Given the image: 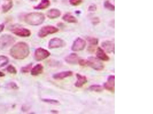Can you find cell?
Listing matches in <instances>:
<instances>
[{"label":"cell","instance_id":"1","mask_svg":"<svg viewBox=\"0 0 153 114\" xmlns=\"http://www.w3.org/2000/svg\"><path fill=\"white\" fill-rule=\"evenodd\" d=\"M30 51L29 45L24 42H18L10 50L11 57L17 60H22L29 56Z\"/></svg>","mask_w":153,"mask_h":114},{"label":"cell","instance_id":"2","mask_svg":"<svg viewBox=\"0 0 153 114\" xmlns=\"http://www.w3.org/2000/svg\"><path fill=\"white\" fill-rule=\"evenodd\" d=\"M25 20L26 23L29 25H38L43 23L45 20V16L40 13H31L26 15Z\"/></svg>","mask_w":153,"mask_h":114},{"label":"cell","instance_id":"3","mask_svg":"<svg viewBox=\"0 0 153 114\" xmlns=\"http://www.w3.org/2000/svg\"><path fill=\"white\" fill-rule=\"evenodd\" d=\"M87 66L97 71H101L104 68L103 63L98 58L93 56H91L86 60V66Z\"/></svg>","mask_w":153,"mask_h":114},{"label":"cell","instance_id":"4","mask_svg":"<svg viewBox=\"0 0 153 114\" xmlns=\"http://www.w3.org/2000/svg\"><path fill=\"white\" fill-rule=\"evenodd\" d=\"M15 42V38L10 35L5 34L0 37V50L4 49L12 45Z\"/></svg>","mask_w":153,"mask_h":114},{"label":"cell","instance_id":"5","mask_svg":"<svg viewBox=\"0 0 153 114\" xmlns=\"http://www.w3.org/2000/svg\"><path fill=\"white\" fill-rule=\"evenodd\" d=\"M59 29L55 26L47 25L41 28L38 33V36L43 38L50 34H55L58 32Z\"/></svg>","mask_w":153,"mask_h":114},{"label":"cell","instance_id":"6","mask_svg":"<svg viewBox=\"0 0 153 114\" xmlns=\"http://www.w3.org/2000/svg\"><path fill=\"white\" fill-rule=\"evenodd\" d=\"M51 53L47 50L43 48H39L36 50L34 53V57L36 61H43L49 57Z\"/></svg>","mask_w":153,"mask_h":114},{"label":"cell","instance_id":"7","mask_svg":"<svg viewBox=\"0 0 153 114\" xmlns=\"http://www.w3.org/2000/svg\"><path fill=\"white\" fill-rule=\"evenodd\" d=\"M11 31L15 35L22 38L29 37L31 35L30 30L28 29L24 28L14 27L11 28Z\"/></svg>","mask_w":153,"mask_h":114},{"label":"cell","instance_id":"8","mask_svg":"<svg viewBox=\"0 0 153 114\" xmlns=\"http://www.w3.org/2000/svg\"><path fill=\"white\" fill-rule=\"evenodd\" d=\"M86 45L85 41L82 38H78L73 42L71 50L73 52H79L84 50Z\"/></svg>","mask_w":153,"mask_h":114},{"label":"cell","instance_id":"9","mask_svg":"<svg viewBox=\"0 0 153 114\" xmlns=\"http://www.w3.org/2000/svg\"><path fill=\"white\" fill-rule=\"evenodd\" d=\"M65 44V42L61 38H54L50 40L49 43L48 47L50 49L60 48L64 47Z\"/></svg>","mask_w":153,"mask_h":114},{"label":"cell","instance_id":"10","mask_svg":"<svg viewBox=\"0 0 153 114\" xmlns=\"http://www.w3.org/2000/svg\"><path fill=\"white\" fill-rule=\"evenodd\" d=\"M115 85V76L114 75H110L108 78L107 81L104 84V87L106 90L114 93Z\"/></svg>","mask_w":153,"mask_h":114},{"label":"cell","instance_id":"11","mask_svg":"<svg viewBox=\"0 0 153 114\" xmlns=\"http://www.w3.org/2000/svg\"><path fill=\"white\" fill-rule=\"evenodd\" d=\"M102 47L108 53H114V43L113 42L105 41L102 43Z\"/></svg>","mask_w":153,"mask_h":114},{"label":"cell","instance_id":"12","mask_svg":"<svg viewBox=\"0 0 153 114\" xmlns=\"http://www.w3.org/2000/svg\"><path fill=\"white\" fill-rule=\"evenodd\" d=\"M73 75V72L71 71H65L54 74L52 76L55 80H62L65 78L71 76Z\"/></svg>","mask_w":153,"mask_h":114},{"label":"cell","instance_id":"13","mask_svg":"<svg viewBox=\"0 0 153 114\" xmlns=\"http://www.w3.org/2000/svg\"><path fill=\"white\" fill-rule=\"evenodd\" d=\"M79 59L78 55L75 53L70 54L65 59V62L70 64H76L78 63Z\"/></svg>","mask_w":153,"mask_h":114},{"label":"cell","instance_id":"14","mask_svg":"<svg viewBox=\"0 0 153 114\" xmlns=\"http://www.w3.org/2000/svg\"><path fill=\"white\" fill-rule=\"evenodd\" d=\"M96 56L97 58L101 61H107L110 60V57L107 55L105 51L100 47L96 50Z\"/></svg>","mask_w":153,"mask_h":114},{"label":"cell","instance_id":"15","mask_svg":"<svg viewBox=\"0 0 153 114\" xmlns=\"http://www.w3.org/2000/svg\"><path fill=\"white\" fill-rule=\"evenodd\" d=\"M76 77L77 80L75 83V86L77 88H81L87 83V79L86 76L77 74Z\"/></svg>","mask_w":153,"mask_h":114},{"label":"cell","instance_id":"16","mask_svg":"<svg viewBox=\"0 0 153 114\" xmlns=\"http://www.w3.org/2000/svg\"><path fill=\"white\" fill-rule=\"evenodd\" d=\"M44 67L41 64H37L31 69V74L32 76H37L43 72Z\"/></svg>","mask_w":153,"mask_h":114},{"label":"cell","instance_id":"17","mask_svg":"<svg viewBox=\"0 0 153 114\" xmlns=\"http://www.w3.org/2000/svg\"><path fill=\"white\" fill-rule=\"evenodd\" d=\"M61 12L60 10L57 9H52L47 11V15L50 19H55L60 17Z\"/></svg>","mask_w":153,"mask_h":114},{"label":"cell","instance_id":"18","mask_svg":"<svg viewBox=\"0 0 153 114\" xmlns=\"http://www.w3.org/2000/svg\"><path fill=\"white\" fill-rule=\"evenodd\" d=\"M50 5L49 0H42L39 4L34 7V8L37 10H44L49 7Z\"/></svg>","mask_w":153,"mask_h":114},{"label":"cell","instance_id":"19","mask_svg":"<svg viewBox=\"0 0 153 114\" xmlns=\"http://www.w3.org/2000/svg\"><path fill=\"white\" fill-rule=\"evenodd\" d=\"M62 19L64 21L69 23H76L78 22V20L76 18L70 13L65 14L63 16Z\"/></svg>","mask_w":153,"mask_h":114},{"label":"cell","instance_id":"20","mask_svg":"<svg viewBox=\"0 0 153 114\" xmlns=\"http://www.w3.org/2000/svg\"><path fill=\"white\" fill-rule=\"evenodd\" d=\"M87 40L89 42L90 47L88 49L90 51L93 52V47L94 46H96L98 44V39L97 38H92V37H88L87 38Z\"/></svg>","mask_w":153,"mask_h":114},{"label":"cell","instance_id":"21","mask_svg":"<svg viewBox=\"0 0 153 114\" xmlns=\"http://www.w3.org/2000/svg\"><path fill=\"white\" fill-rule=\"evenodd\" d=\"M89 89L93 91L100 92L103 90V87L100 84H93L90 86Z\"/></svg>","mask_w":153,"mask_h":114},{"label":"cell","instance_id":"22","mask_svg":"<svg viewBox=\"0 0 153 114\" xmlns=\"http://www.w3.org/2000/svg\"><path fill=\"white\" fill-rule=\"evenodd\" d=\"M9 62V59L4 56H0V67L6 66Z\"/></svg>","mask_w":153,"mask_h":114},{"label":"cell","instance_id":"23","mask_svg":"<svg viewBox=\"0 0 153 114\" xmlns=\"http://www.w3.org/2000/svg\"><path fill=\"white\" fill-rule=\"evenodd\" d=\"M104 7L109 11H114L115 10V7L109 1H105L104 3Z\"/></svg>","mask_w":153,"mask_h":114},{"label":"cell","instance_id":"24","mask_svg":"<svg viewBox=\"0 0 153 114\" xmlns=\"http://www.w3.org/2000/svg\"><path fill=\"white\" fill-rule=\"evenodd\" d=\"M12 2H9V3L6 4L2 6V11L3 12L6 13L8 12L11 9V8L13 7Z\"/></svg>","mask_w":153,"mask_h":114},{"label":"cell","instance_id":"25","mask_svg":"<svg viewBox=\"0 0 153 114\" xmlns=\"http://www.w3.org/2000/svg\"><path fill=\"white\" fill-rule=\"evenodd\" d=\"M32 67V64H29L26 66L23 67L21 69V72L23 73H25V74L29 73L30 70H31Z\"/></svg>","mask_w":153,"mask_h":114},{"label":"cell","instance_id":"26","mask_svg":"<svg viewBox=\"0 0 153 114\" xmlns=\"http://www.w3.org/2000/svg\"><path fill=\"white\" fill-rule=\"evenodd\" d=\"M8 72L10 74H16L17 73V70L13 66L11 65H9L7 68Z\"/></svg>","mask_w":153,"mask_h":114},{"label":"cell","instance_id":"27","mask_svg":"<svg viewBox=\"0 0 153 114\" xmlns=\"http://www.w3.org/2000/svg\"><path fill=\"white\" fill-rule=\"evenodd\" d=\"M83 0H69L70 4L73 6H78L83 2Z\"/></svg>","mask_w":153,"mask_h":114},{"label":"cell","instance_id":"28","mask_svg":"<svg viewBox=\"0 0 153 114\" xmlns=\"http://www.w3.org/2000/svg\"><path fill=\"white\" fill-rule=\"evenodd\" d=\"M42 101H43V102H46V103L52 104H57L59 103V102L58 101L54 99H42Z\"/></svg>","mask_w":153,"mask_h":114},{"label":"cell","instance_id":"29","mask_svg":"<svg viewBox=\"0 0 153 114\" xmlns=\"http://www.w3.org/2000/svg\"><path fill=\"white\" fill-rule=\"evenodd\" d=\"M9 86L11 89H15V90H16V89H19V88L17 84L14 82L10 83L9 84Z\"/></svg>","mask_w":153,"mask_h":114},{"label":"cell","instance_id":"30","mask_svg":"<svg viewBox=\"0 0 153 114\" xmlns=\"http://www.w3.org/2000/svg\"><path fill=\"white\" fill-rule=\"evenodd\" d=\"M96 9H97V7H96V5L94 4L91 5L88 7V11H91V12L96 11Z\"/></svg>","mask_w":153,"mask_h":114},{"label":"cell","instance_id":"31","mask_svg":"<svg viewBox=\"0 0 153 114\" xmlns=\"http://www.w3.org/2000/svg\"><path fill=\"white\" fill-rule=\"evenodd\" d=\"M100 22V20L99 18L98 17H95L93 18L92 20V23L94 25L97 24Z\"/></svg>","mask_w":153,"mask_h":114},{"label":"cell","instance_id":"32","mask_svg":"<svg viewBox=\"0 0 153 114\" xmlns=\"http://www.w3.org/2000/svg\"><path fill=\"white\" fill-rule=\"evenodd\" d=\"M5 25L4 24H0V33L3 31Z\"/></svg>","mask_w":153,"mask_h":114},{"label":"cell","instance_id":"33","mask_svg":"<svg viewBox=\"0 0 153 114\" xmlns=\"http://www.w3.org/2000/svg\"><path fill=\"white\" fill-rule=\"evenodd\" d=\"M5 76V74L2 72L0 71V77H4Z\"/></svg>","mask_w":153,"mask_h":114},{"label":"cell","instance_id":"34","mask_svg":"<svg viewBox=\"0 0 153 114\" xmlns=\"http://www.w3.org/2000/svg\"><path fill=\"white\" fill-rule=\"evenodd\" d=\"M7 1H10V0H7Z\"/></svg>","mask_w":153,"mask_h":114}]
</instances>
